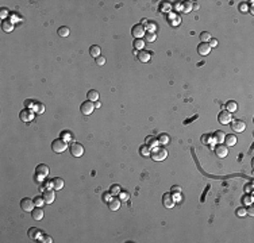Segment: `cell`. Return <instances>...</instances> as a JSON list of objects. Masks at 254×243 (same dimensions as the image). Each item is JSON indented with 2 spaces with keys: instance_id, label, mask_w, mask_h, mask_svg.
I'll list each match as a JSON object with an SVG mask.
<instances>
[{
  "instance_id": "1",
  "label": "cell",
  "mask_w": 254,
  "mask_h": 243,
  "mask_svg": "<svg viewBox=\"0 0 254 243\" xmlns=\"http://www.w3.org/2000/svg\"><path fill=\"white\" fill-rule=\"evenodd\" d=\"M168 157V151L164 147H160V146H157V147H154L150 153V158L153 161H157V162H160V161H164Z\"/></svg>"
},
{
  "instance_id": "2",
  "label": "cell",
  "mask_w": 254,
  "mask_h": 243,
  "mask_svg": "<svg viewBox=\"0 0 254 243\" xmlns=\"http://www.w3.org/2000/svg\"><path fill=\"white\" fill-rule=\"evenodd\" d=\"M66 149H68V142L65 139H62V138H58V139H54L51 142V150L54 153H57V154L64 153Z\"/></svg>"
},
{
  "instance_id": "3",
  "label": "cell",
  "mask_w": 254,
  "mask_h": 243,
  "mask_svg": "<svg viewBox=\"0 0 254 243\" xmlns=\"http://www.w3.org/2000/svg\"><path fill=\"white\" fill-rule=\"evenodd\" d=\"M230 124H231V130H233L234 132H243L246 130V123L243 120H241V119L231 120Z\"/></svg>"
},
{
  "instance_id": "4",
  "label": "cell",
  "mask_w": 254,
  "mask_h": 243,
  "mask_svg": "<svg viewBox=\"0 0 254 243\" xmlns=\"http://www.w3.org/2000/svg\"><path fill=\"white\" fill-rule=\"evenodd\" d=\"M69 149H70V154L73 157H76V158H78V157H81L84 154V146L81 143H77V142H73Z\"/></svg>"
},
{
  "instance_id": "5",
  "label": "cell",
  "mask_w": 254,
  "mask_h": 243,
  "mask_svg": "<svg viewBox=\"0 0 254 243\" xmlns=\"http://www.w3.org/2000/svg\"><path fill=\"white\" fill-rule=\"evenodd\" d=\"M145 27L143 24H134L133 28H131V35L134 37L135 39H142V37H145Z\"/></svg>"
},
{
  "instance_id": "6",
  "label": "cell",
  "mask_w": 254,
  "mask_h": 243,
  "mask_svg": "<svg viewBox=\"0 0 254 243\" xmlns=\"http://www.w3.org/2000/svg\"><path fill=\"white\" fill-rule=\"evenodd\" d=\"M20 208L23 209L24 212H31L33 209L35 208L34 200L28 199V197H24V199H22V200H20Z\"/></svg>"
},
{
  "instance_id": "7",
  "label": "cell",
  "mask_w": 254,
  "mask_h": 243,
  "mask_svg": "<svg viewBox=\"0 0 254 243\" xmlns=\"http://www.w3.org/2000/svg\"><path fill=\"white\" fill-rule=\"evenodd\" d=\"M33 118H34V115H33V110H31V108H24L23 111L19 112V119L22 122L28 123V122L33 120Z\"/></svg>"
},
{
  "instance_id": "8",
  "label": "cell",
  "mask_w": 254,
  "mask_h": 243,
  "mask_svg": "<svg viewBox=\"0 0 254 243\" xmlns=\"http://www.w3.org/2000/svg\"><path fill=\"white\" fill-rule=\"evenodd\" d=\"M231 120H233V118H231V112H229V111H220L219 112L218 122L220 123V124H229Z\"/></svg>"
},
{
  "instance_id": "9",
  "label": "cell",
  "mask_w": 254,
  "mask_h": 243,
  "mask_svg": "<svg viewBox=\"0 0 254 243\" xmlns=\"http://www.w3.org/2000/svg\"><path fill=\"white\" fill-rule=\"evenodd\" d=\"M80 111L83 112V115H91L92 112L95 111V104H93L92 102H89V100H87V102H84L83 104H81Z\"/></svg>"
},
{
  "instance_id": "10",
  "label": "cell",
  "mask_w": 254,
  "mask_h": 243,
  "mask_svg": "<svg viewBox=\"0 0 254 243\" xmlns=\"http://www.w3.org/2000/svg\"><path fill=\"white\" fill-rule=\"evenodd\" d=\"M49 173H50L49 166L45 165V163H39V165L35 167V174L41 176V177H43V178H46L47 176H49Z\"/></svg>"
},
{
  "instance_id": "11",
  "label": "cell",
  "mask_w": 254,
  "mask_h": 243,
  "mask_svg": "<svg viewBox=\"0 0 254 243\" xmlns=\"http://www.w3.org/2000/svg\"><path fill=\"white\" fill-rule=\"evenodd\" d=\"M42 197L45 200V204H51L55 199V193H54L53 189H46V190H43Z\"/></svg>"
},
{
  "instance_id": "12",
  "label": "cell",
  "mask_w": 254,
  "mask_h": 243,
  "mask_svg": "<svg viewBox=\"0 0 254 243\" xmlns=\"http://www.w3.org/2000/svg\"><path fill=\"white\" fill-rule=\"evenodd\" d=\"M162 204L165 208H173L174 205V199L172 196V193H165L162 196Z\"/></svg>"
},
{
  "instance_id": "13",
  "label": "cell",
  "mask_w": 254,
  "mask_h": 243,
  "mask_svg": "<svg viewBox=\"0 0 254 243\" xmlns=\"http://www.w3.org/2000/svg\"><path fill=\"white\" fill-rule=\"evenodd\" d=\"M215 154L219 157V158H225V157H227V154H229V149H227V146L225 145H218L215 147Z\"/></svg>"
},
{
  "instance_id": "14",
  "label": "cell",
  "mask_w": 254,
  "mask_h": 243,
  "mask_svg": "<svg viewBox=\"0 0 254 243\" xmlns=\"http://www.w3.org/2000/svg\"><path fill=\"white\" fill-rule=\"evenodd\" d=\"M210 51H211V47L207 42H201L199 46H197V53H199L200 55H203V57L210 54Z\"/></svg>"
},
{
  "instance_id": "15",
  "label": "cell",
  "mask_w": 254,
  "mask_h": 243,
  "mask_svg": "<svg viewBox=\"0 0 254 243\" xmlns=\"http://www.w3.org/2000/svg\"><path fill=\"white\" fill-rule=\"evenodd\" d=\"M27 235H28V238L30 239H39L41 236H42V231H41L39 228H37V227H31L28 231H27Z\"/></svg>"
},
{
  "instance_id": "16",
  "label": "cell",
  "mask_w": 254,
  "mask_h": 243,
  "mask_svg": "<svg viewBox=\"0 0 254 243\" xmlns=\"http://www.w3.org/2000/svg\"><path fill=\"white\" fill-rule=\"evenodd\" d=\"M150 58H151V53L150 51H147V50H141L139 53H138V59H139L141 62H143V63H146L150 61Z\"/></svg>"
},
{
  "instance_id": "17",
  "label": "cell",
  "mask_w": 254,
  "mask_h": 243,
  "mask_svg": "<svg viewBox=\"0 0 254 243\" xmlns=\"http://www.w3.org/2000/svg\"><path fill=\"white\" fill-rule=\"evenodd\" d=\"M108 208H110L111 211H118V209L120 208V200H119L116 196H114L112 199L108 201Z\"/></svg>"
},
{
  "instance_id": "18",
  "label": "cell",
  "mask_w": 254,
  "mask_h": 243,
  "mask_svg": "<svg viewBox=\"0 0 254 243\" xmlns=\"http://www.w3.org/2000/svg\"><path fill=\"white\" fill-rule=\"evenodd\" d=\"M31 216L34 220H42L43 219V209L42 207H37L31 211Z\"/></svg>"
},
{
  "instance_id": "19",
  "label": "cell",
  "mask_w": 254,
  "mask_h": 243,
  "mask_svg": "<svg viewBox=\"0 0 254 243\" xmlns=\"http://www.w3.org/2000/svg\"><path fill=\"white\" fill-rule=\"evenodd\" d=\"M99 92L98 91H95V89H91V91H88L87 93V99L89 100V102H92V103H96V102H99Z\"/></svg>"
},
{
  "instance_id": "20",
  "label": "cell",
  "mask_w": 254,
  "mask_h": 243,
  "mask_svg": "<svg viewBox=\"0 0 254 243\" xmlns=\"http://www.w3.org/2000/svg\"><path fill=\"white\" fill-rule=\"evenodd\" d=\"M2 27H3V31H4V33H11V31H12V30H14V22L11 20V19H6V20H3Z\"/></svg>"
},
{
  "instance_id": "21",
  "label": "cell",
  "mask_w": 254,
  "mask_h": 243,
  "mask_svg": "<svg viewBox=\"0 0 254 243\" xmlns=\"http://www.w3.org/2000/svg\"><path fill=\"white\" fill-rule=\"evenodd\" d=\"M223 142L226 143V146H234L235 143H237V137H235L234 134L225 135V139H223Z\"/></svg>"
},
{
  "instance_id": "22",
  "label": "cell",
  "mask_w": 254,
  "mask_h": 243,
  "mask_svg": "<svg viewBox=\"0 0 254 243\" xmlns=\"http://www.w3.org/2000/svg\"><path fill=\"white\" fill-rule=\"evenodd\" d=\"M212 138H214V142H215V143H223V139H225V132L220 131V130H218V131L214 132Z\"/></svg>"
},
{
  "instance_id": "23",
  "label": "cell",
  "mask_w": 254,
  "mask_h": 243,
  "mask_svg": "<svg viewBox=\"0 0 254 243\" xmlns=\"http://www.w3.org/2000/svg\"><path fill=\"white\" fill-rule=\"evenodd\" d=\"M157 139H158L160 145H168V143H169V141H170V138H169V135H168L166 132H161L158 137H157Z\"/></svg>"
},
{
  "instance_id": "24",
  "label": "cell",
  "mask_w": 254,
  "mask_h": 243,
  "mask_svg": "<svg viewBox=\"0 0 254 243\" xmlns=\"http://www.w3.org/2000/svg\"><path fill=\"white\" fill-rule=\"evenodd\" d=\"M89 55L93 58H98L100 55V47L98 45H92V46L89 47Z\"/></svg>"
},
{
  "instance_id": "25",
  "label": "cell",
  "mask_w": 254,
  "mask_h": 243,
  "mask_svg": "<svg viewBox=\"0 0 254 243\" xmlns=\"http://www.w3.org/2000/svg\"><path fill=\"white\" fill-rule=\"evenodd\" d=\"M238 110V104L234 102V100H229V102L226 103V111L229 112H237Z\"/></svg>"
},
{
  "instance_id": "26",
  "label": "cell",
  "mask_w": 254,
  "mask_h": 243,
  "mask_svg": "<svg viewBox=\"0 0 254 243\" xmlns=\"http://www.w3.org/2000/svg\"><path fill=\"white\" fill-rule=\"evenodd\" d=\"M150 153H151V149L147 145H142L139 147V154L142 157H150Z\"/></svg>"
},
{
  "instance_id": "27",
  "label": "cell",
  "mask_w": 254,
  "mask_h": 243,
  "mask_svg": "<svg viewBox=\"0 0 254 243\" xmlns=\"http://www.w3.org/2000/svg\"><path fill=\"white\" fill-rule=\"evenodd\" d=\"M53 185H54V189H55V190H59V189H62V188H64L65 182H64L62 178L55 177V178H53Z\"/></svg>"
},
{
  "instance_id": "28",
  "label": "cell",
  "mask_w": 254,
  "mask_h": 243,
  "mask_svg": "<svg viewBox=\"0 0 254 243\" xmlns=\"http://www.w3.org/2000/svg\"><path fill=\"white\" fill-rule=\"evenodd\" d=\"M145 142H146V145L149 146V147H157V146H158V139H157V138H154V137H147L146 138V141H145Z\"/></svg>"
},
{
  "instance_id": "29",
  "label": "cell",
  "mask_w": 254,
  "mask_h": 243,
  "mask_svg": "<svg viewBox=\"0 0 254 243\" xmlns=\"http://www.w3.org/2000/svg\"><path fill=\"white\" fill-rule=\"evenodd\" d=\"M58 35L59 37H62V38H65V37H68L69 34H70V30H69V27H66V26H61V27L58 28Z\"/></svg>"
},
{
  "instance_id": "30",
  "label": "cell",
  "mask_w": 254,
  "mask_h": 243,
  "mask_svg": "<svg viewBox=\"0 0 254 243\" xmlns=\"http://www.w3.org/2000/svg\"><path fill=\"white\" fill-rule=\"evenodd\" d=\"M133 46L135 50H143V47H145V42H143V39H134V43H133Z\"/></svg>"
},
{
  "instance_id": "31",
  "label": "cell",
  "mask_w": 254,
  "mask_h": 243,
  "mask_svg": "<svg viewBox=\"0 0 254 243\" xmlns=\"http://www.w3.org/2000/svg\"><path fill=\"white\" fill-rule=\"evenodd\" d=\"M145 39H146V42H154V41L157 39L155 33H153V31H147V33H145Z\"/></svg>"
},
{
  "instance_id": "32",
  "label": "cell",
  "mask_w": 254,
  "mask_h": 243,
  "mask_svg": "<svg viewBox=\"0 0 254 243\" xmlns=\"http://www.w3.org/2000/svg\"><path fill=\"white\" fill-rule=\"evenodd\" d=\"M193 8V3L192 2H185L184 4H182V12H190Z\"/></svg>"
},
{
  "instance_id": "33",
  "label": "cell",
  "mask_w": 254,
  "mask_h": 243,
  "mask_svg": "<svg viewBox=\"0 0 254 243\" xmlns=\"http://www.w3.org/2000/svg\"><path fill=\"white\" fill-rule=\"evenodd\" d=\"M212 38V37H211V34H210V33H208V31H203V33H201V34H200V39H201V42H210V39Z\"/></svg>"
},
{
  "instance_id": "34",
  "label": "cell",
  "mask_w": 254,
  "mask_h": 243,
  "mask_svg": "<svg viewBox=\"0 0 254 243\" xmlns=\"http://www.w3.org/2000/svg\"><path fill=\"white\" fill-rule=\"evenodd\" d=\"M33 111H35V112H38V114H43L45 112V106L43 104H41V103H34V110Z\"/></svg>"
},
{
  "instance_id": "35",
  "label": "cell",
  "mask_w": 254,
  "mask_h": 243,
  "mask_svg": "<svg viewBox=\"0 0 254 243\" xmlns=\"http://www.w3.org/2000/svg\"><path fill=\"white\" fill-rule=\"evenodd\" d=\"M34 204H35V207H42V205L45 204V200H43V197H41V196H37L34 197Z\"/></svg>"
},
{
  "instance_id": "36",
  "label": "cell",
  "mask_w": 254,
  "mask_h": 243,
  "mask_svg": "<svg viewBox=\"0 0 254 243\" xmlns=\"http://www.w3.org/2000/svg\"><path fill=\"white\" fill-rule=\"evenodd\" d=\"M61 138H62V139H65L66 142L70 141V139H73L72 132H70V131H62V132H61Z\"/></svg>"
},
{
  "instance_id": "37",
  "label": "cell",
  "mask_w": 254,
  "mask_h": 243,
  "mask_svg": "<svg viewBox=\"0 0 254 243\" xmlns=\"http://www.w3.org/2000/svg\"><path fill=\"white\" fill-rule=\"evenodd\" d=\"M200 141H201V143H203V145H210V143H211V135H208V134H205V135H201Z\"/></svg>"
},
{
  "instance_id": "38",
  "label": "cell",
  "mask_w": 254,
  "mask_h": 243,
  "mask_svg": "<svg viewBox=\"0 0 254 243\" xmlns=\"http://www.w3.org/2000/svg\"><path fill=\"white\" fill-rule=\"evenodd\" d=\"M235 215L239 216V218H242V216H246V215H247V214H246V208H245V207L237 208V211H235Z\"/></svg>"
},
{
  "instance_id": "39",
  "label": "cell",
  "mask_w": 254,
  "mask_h": 243,
  "mask_svg": "<svg viewBox=\"0 0 254 243\" xmlns=\"http://www.w3.org/2000/svg\"><path fill=\"white\" fill-rule=\"evenodd\" d=\"M119 193H120V186H119V185H112V186H111V194H112V196H118Z\"/></svg>"
},
{
  "instance_id": "40",
  "label": "cell",
  "mask_w": 254,
  "mask_h": 243,
  "mask_svg": "<svg viewBox=\"0 0 254 243\" xmlns=\"http://www.w3.org/2000/svg\"><path fill=\"white\" fill-rule=\"evenodd\" d=\"M238 8H239V11H241V12L246 14V12H247V11H249V6L246 4V3H241V4H239V7H238Z\"/></svg>"
},
{
  "instance_id": "41",
  "label": "cell",
  "mask_w": 254,
  "mask_h": 243,
  "mask_svg": "<svg viewBox=\"0 0 254 243\" xmlns=\"http://www.w3.org/2000/svg\"><path fill=\"white\" fill-rule=\"evenodd\" d=\"M8 15H10V14H8V8H4V7H3V8L0 10V16H2L4 20H6V18L8 16Z\"/></svg>"
},
{
  "instance_id": "42",
  "label": "cell",
  "mask_w": 254,
  "mask_h": 243,
  "mask_svg": "<svg viewBox=\"0 0 254 243\" xmlns=\"http://www.w3.org/2000/svg\"><path fill=\"white\" fill-rule=\"evenodd\" d=\"M39 239H41V242H43V243H51L53 242V238L47 236V235H42Z\"/></svg>"
},
{
  "instance_id": "43",
  "label": "cell",
  "mask_w": 254,
  "mask_h": 243,
  "mask_svg": "<svg viewBox=\"0 0 254 243\" xmlns=\"http://www.w3.org/2000/svg\"><path fill=\"white\" fill-rule=\"evenodd\" d=\"M96 63H98L99 66H102L106 63V57H102V55H99L98 58H96Z\"/></svg>"
},
{
  "instance_id": "44",
  "label": "cell",
  "mask_w": 254,
  "mask_h": 243,
  "mask_svg": "<svg viewBox=\"0 0 254 243\" xmlns=\"http://www.w3.org/2000/svg\"><path fill=\"white\" fill-rule=\"evenodd\" d=\"M111 196H112V194H111V192H106V193L103 194V200L106 201V203H108V201H110L111 199H112V197H111Z\"/></svg>"
},
{
  "instance_id": "45",
  "label": "cell",
  "mask_w": 254,
  "mask_h": 243,
  "mask_svg": "<svg viewBox=\"0 0 254 243\" xmlns=\"http://www.w3.org/2000/svg\"><path fill=\"white\" fill-rule=\"evenodd\" d=\"M208 45H210V47H216L218 46V39H215V38H211L210 39V42H208Z\"/></svg>"
},
{
  "instance_id": "46",
  "label": "cell",
  "mask_w": 254,
  "mask_h": 243,
  "mask_svg": "<svg viewBox=\"0 0 254 243\" xmlns=\"http://www.w3.org/2000/svg\"><path fill=\"white\" fill-rule=\"evenodd\" d=\"M242 201H243V204H252L253 199H252V196H245L243 199H242Z\"/></svg>"
},
{
  "instance_id": "47",
  "label": "cell",
  "mask_w": 254,
  "mask_h": 243,
  "mask_svg": "<svg viewBox=\"0 0 254 243\" xmlns=\"http://www.w3.org/2000/svg\"><path fill=\"white\" fill-rule=\"evenodd\" d=\"M180 192H181V188L180 186H177V185H174L173 189H172V193H180Z\"/></svg>"
},
{
  "instance_id": "48",
  "label": "cell",
  "mask_w": 254,
  "mask_h": 243,
  "mask_svg": "<svg viewBox=\"0 0 254 243\" xmlns=\"http://www.w3.org/2000/svg\"><path fill=\"white\" fill-rule=\"evenodd\" d=\"M33 104H34V102H33V100H30V99H27V100H26V102H24V106H26V108L31 107Z\"/></svg>"
},
{
  "instance_id": "49",
  "label": "cell",
  "mask_w": 254,
  "mask_h": 243,
  "mask_svg": "<svg viewBox=\"0 0 254 243\" xmlns=\"http://www.w3.org/2000/svg\"><path fill=\"white\" fill-rule=\"evenodd\" d=\"M129 197H130V194L129 193H120V200H129Z\"/></svg>"
},
{
  "instance_id": "50",
  "label": "cell",
  "mask_w": 254,
  "mask_h": 243,
  "mask_svg": "<svg viewBox=\"0 0 254 243\" xmlns=\"http://www.w3.org/2000/svg\"><path fill=\"white\" fill-rule=\"evenodd\" d=\"M149 24H150V28H147V31H153V33H154V30H155V23H154V22H150Z\"/></svg>"
},
{
  "instance_id": "51",
  "label": "cell",
  "mask_w": 254,
  "mask_h": 243,
  "mask_svg": "<svg viewBox=\"0 0 254 243\" xmlns=\"http://www.w3.org/2000/svg\"><path fill=\"white\" fill-rule=\"evenodd\" d=\"M172 196H173L174 201H178V200L181 199V197H180V193H172Z\"/></svg>"
},
{
  "instance_id": "52",
  "label": "cell",
  "mask_w": 254,
  "mask_h": 243,
  "mask_svg": "<svg viewBox=\"0 0 254 243\" xmlns=\"http://www.w3.org/2000/svg\"><path fill=\"white\" fill-rule=\"evenodd\" d=\"M246 214H249L250 216H253V214H254V211H253V207H249V208H246Z\"/></svg>"
},
{
  "instance_id": "53",
  "label": "cell",
  "mask_w": 254,
  "mask_h": 243,
  "mask_svg": "<svg viewBox=\"0 0 254 243\" xmlns=\"http://www.w3.org/2000/svg\"><path fill=\"white\" fill-rule=\"evenodd\" d=\"M102 107V104H100V102H96L95 103V108H100Z\"/></svg>"
}]
</instances>
